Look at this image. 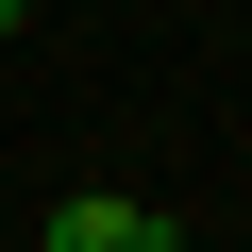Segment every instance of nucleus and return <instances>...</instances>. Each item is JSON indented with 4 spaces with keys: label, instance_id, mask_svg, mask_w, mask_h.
Masks as SVG:
<instances>
[{
    "label": "nucleus",
    "instance_id": "nucleus-1",
    "mask_svg": "<svg viewBox=\"0 0 252 252\" xmlns=\"http://www.w3.org/2000/svg\"><path fill=\"white\" fill-rule=\"evenodd\" d=\"M168 219L135 202V185H67V219H51V252H152Z\"/></svg>",
    "mask_w": 252,
    "mask_h": 252
},
{
    "label": "nucleus",
    "instance_id": "nucleus-2",
    "mask_svg": "<svg viewBox=\"0 0 252 252\" xmlns=\"http://www.w3.org/2000/svg\"><path fill=\"white\" fill-rule=\"evenodd\" d=\"M152 252H185V235H152Z\"/></svg>",
    "mask_w": 252,
    "mask_h": 252
}]
</instances>
